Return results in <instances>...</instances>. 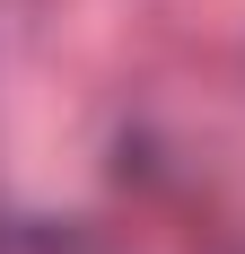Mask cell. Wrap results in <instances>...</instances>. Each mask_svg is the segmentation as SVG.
I'll return each mask as SVG.
<instances>
[]
</instances>
